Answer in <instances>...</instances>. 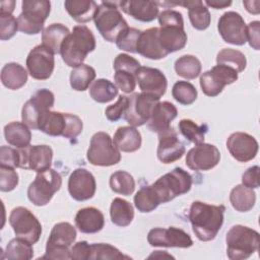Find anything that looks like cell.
<instances>
[{
	"label": "cell",
	"instance_id": "obj_5",
	"mask_svg": "<svg viewBox=\"0 0 260 260\" xmlns=\"http://www.w3.org/2000/svg\"><path fill=\"white\" fill-rule=\"evenodd\" d=\"M93 19L99 32L110 43L116 42L119 35L129 27L116 2L103 1L99 5Z\"/></svg>",
	"mask_w": 260,
	"mask_h": 260
},
{
	"label": "cell",
	"instance_id": "obj_55",
	"mask_svg": "<svg viewBox=\"0 0 260 260\" xmlns=\"http://www.w3.org/2000/svg\"><path fill=\"white\" fill-rule=\"evenodd\" d=\"M158 22L161 25H181L184 26L183 16L179 11L166 9L158 14Z\"/></svg>",
	"mask_w": 260,
	"mask_h": 260
},
{
	"label": "cell",
	"instance_id": "obj_10",
	"mask_svg": "<svg viewBox=\"0 0 260 260\" xmlns=\"http://www.w3.org/2000/svg\"><path fill=\"white\" fill-rule=\"evenodd\" d=\"M9 223L16 237L30 244H36L42 235V225L39 219L25 207L18 206L12 209L9 215Z\"/></svg>",
	"mask_w": 260,
	"mask_h": 260
},
{
	"label": "cell",
	"instance_id": "obj_54",
	"mask_svg": "<svg viewBox=\"0 0 260 260\" xmlns=\"http://www.w3.org/2000/svg\"><path fill=\"white\" fill-rule=\"evenodd\" d=\"M66 119H67V125H66V130L63 135L65 138H76L82 131L83 124L81 119L74 115V114H69L66 113Z\"/></svg>",
	"mask_w": 260,
	"mask_h": 260
},
{
	"label": "cell",
	"instance_id": "obj_26",
	"mask_svg": "<svg viewBox=\"0 0 260 260\" xmlns=\"http://www.w3.org/2000/svg\"><path fill=\"white\" fill-rule=\"evenodd\" d=\"M158 40L162 49L170 54L186 46L187 34L181 25H161L158 27Z\"/></svg>",
	"mask_w": 260,
	"mask_h": 260
},
{
	"label": "cell",
	"instance_id": "obj_61",
	"mask_svg": "<svg viewBox=\"0 0 260 260\" xmlns=\"http://www.w3.org/2000/svg\"><path fill=\"white\" fill-rule=\"evenodd\" d=\"M15 6V1H2L0 3V13L12 14Z\"/></svg>",
	"mask_w": 260,
	"mask_h": 260
},
{
	"label": "cell",
	"instance_id": "obj_49",
	"mask_svg": "<svg viewBox=\"0 0 260 260\" xmlns=\"http://www.w3.org/2000/svg\"><path fill=\"white\" fill-rule=\"evenodd\" d=\"M18 185V175L13 168L0 166V190L12 191Z\"/></svg>",
	"mask_w": 260,
	"mask_h": 260
},
{
	"label": "cell",
	"instance_id": "obj_52",
	"mask_svg": "<svg viewBox=\"0 0 260 260\" xmlns=\"http://www.w3.org/2000/svg\"><path fill=\"white\" fill-rule=\"evenodd\" d=\"M113 67L115 71L123 70L135 74L137 69L140 67V63L138 60L127 54H119L114 60Z\"/></svg>",
	"mask_w": 260,
	"mask_h": 260
},
{
	"label": "cell",
	"instance_id": "obj_25",
	"mask_svg": "<svg viewBox=\"0 0 260 260\" xmlns=\"http://www.w3.org/2000/svg\"><path fill=\"white\" fill-rule=\"evenodd\" d=\"M177 108L170 102H158L147 122V127L150 131L160 133L171 127V122L177 117Z\"/></svg>",
	"mask_w": 260,
	"mask_h": 260
},
{
	"label": "cell",
	"instance_id": "obj_59",
	"mask_svg": "<svg viewBox=\"0 0 260 260\" xmlns=\"http://www.w3.org/2000/svg\"><path fill=\"white\" fill-rule=\"evenodd\" d=\"M206 5L215 8V9H222L232 4V1H225V0H205L204 2Z\"/></svg>",
	"mask_w": 260,
	"mask_h": 260
},
{
	"label": "cell",
	"instance_id": "obj_32",
	"mask_svg": "<svg viewBox=\"0 0 260 260\" xmlns=\"http://www.w3.org/2000/svg\"><path fill=\"white\" fill-rule=\"evenodd\" d=\"M1 81L2 84L9 89H18L26 83L27 71L18 63H7L1 70Z\"/></svg>",
	"mask_w": 260,
	"mask_h": 260
},
{
	"label": "cell",
	"instance_id": "obj_2",
	"mask_svg": "<svg viewBox=\"0 0 260 260\" xmlns=\"http://www.w3.org/2000/svg\"><path fill=\"white\" fill-rule=\"evenodd\" d=\"M95 49V38L85 25H75L72 32L65 39L61 46L60 54L63 61L70 67L83 64L88 53Z\"/></svg>",
	"mask_w": 260,
	"mask_h": 260
},
{
	"label": "cell",
	"instance_id": "obj_15",
	"mask_svg": "<svg viewBox=\"0 0 260 260\" xmlns=\"http://www.w3.org/2000/svg\"><path fill=\"white\" fill-rule=\"evenodd\" d=\"M54 66V54L44 45L36 46L26 57L27 71L35 79H48L53 73Z\"/></svg>",
	"mask_w": 260,
	"mask_h": 260
},
{
	"label": "cell",
	"instance_id": "obj_23",
	"mask_svg": "<svg viewBox=\"0 0 260 260\" xmlns=\"http://www.w3.org/2000/svg\"><path fill=\"white\" fill-rule=\"evenodd\" d=\"M136 53L152 60H159L169 55L159 43L158 27H151L141 31L137 41Z\"/></svg>",
	"mask_w": 260,
	"mask_h": 260
},
{
	"label": "cell",
	"instance_id": "obj_1",
	"mask_svg": "<svg viewBox=\"0 0 260 260\" xmlns=\"http://www.w3.org/2000/svg\"><path fill=\"white\" fill-rule=\"evenodd\" d=\"M223 205H211L201 201L192 202L189 220L196 237L203 242L213 240L223 223Z\"/></svg>",
	"mask_w": 260,
	"mask_h": 260
},
{
	"label": "cell",
	"instance_id": "obj_56",
	"mask_svg": "<svg viewBox=\"0 0 260 260\" xmlns=\"http://www.w3.org/2000/svg\"><path fill=\"white\" fill-rule=\"evenodd\" d=\"M259 167L254 166L249 168L242 176V183L244 186L254 189L259 187Z\"/></svg>",
	"mask_w": 260,
	"mask_h": 260
},
{
	"label": "cell",
	"instance_id": "obj_40",
	"mask_svg": "<svg viewBox=\"0 0 260 260\" xmlns=\"http://www.w3.org/2000/svg\"><path fill=\"white\" fill-rule=\"evenodd\" d=\"M32 244L21 239L15 238L9 241L5 248V255L2 257L4 259H19V260H28L34 256V250L31 247Z\"/></svg>",
	"mask_w": 260,
	"mask_h": 260
},
{
	"label": "cell",
	"instance_id": "obj_18",
	"mask_svg": "<svg viewBox=\"0 0 260 260\" xmlns=\"http://www.w3.org/2000/svg\"><path fill=\"white\" fill-rule=\"evenodd\" d=\"M220 159L216 146L209 143H199L191 148L186 155V165L193 171H208L213 169Z\"/></svg>",
	"mask_w": 260,
	"mask_h": 260
},
{
	"label": "cell",
	"instance_id": "obj_24",
	"mask_svg": "<svg viewBox=\"0 0 260 260\" xmlns=\"http://www.w3.org/2000/svg\"><path fill=\"white\" fill-rule=\"evenodd\" d=\"M121 9L133 18L149 22L158 16V3L147 0H128L118 3Z\"/></svg>",
	"mask_w": 260,
	"mask_h": 260
},
{
	"label": "cell",
	"instance_id": "obj_30",
	"mask_svg": "<svg viewBox=\"0 0 260 260\" xmlns=\"http://www.w3.org/2000/svg\"><path fill=\"white\" fill-rule=\"evenodd\" d=\"M66 113L47 111L40 119L38 129L50 136H63L66 130Z\"/></svg>",
	"mask_w": 260,
	"mask_h": 260
},
{
	"label": "cell",
	"instance_id": "obj_27",
	"mask_svg": "<svg viewBox=\"0 0 260 260\" xmlns=\"http://www.w3.org/2000/svg\"><path fill=\"white\" fill-rule=\"evenodd\" d=\"M75 224L81 233L94 234L104 228L105 217L98 208L85 207L77 211Z\"/></svg>",
	"mask_w": 260,
	"mask_h": 260
},
{
	"label": "cell",
	"instance_id": "obj_8",
	"mask_svg": "<svg viewBox=\"0 0 260 260\" xmlns=\"http://www.w3.org/2000/svg\"><path fill=\"white\" fill-rule=\"evenodd\" d=\"M76 239V230L69 222L56 223L49 236L43 259H71L69 247Z\"/></svg>",
	"mask_w": 260,
	"mask_h": 260
},
{
	"label": "cell",
	"instance_id": "obj_31",
	"mask_svg": "<svg viewBox=\"0 0 260 260\" xmlns=\"http://www.w3.org/2000/svg\"><path fill=\"white\" fill-rule=\"evenodd\" d=\"M64 6L70 16L78 22H87L93 19L99 7L92 0H67Z\"/></svg>",
	"mask_w": 260,
	"mask_h": 260
},
{
	"label": "cell",
	"instance_id": "obj_37",
	"mask_svg": "<svg viewBox=\"0 0 260 260\" xmlns=\"http://www.w3.org/2000/svg\"><path fill=\"white\" fill-rule=\"evenodd\" d=\"M89 94L98 103H109L118 94V87L110 80L100 78L90 85Z\"/></svg>",
	"mask_w": 260,
	"mask_h": 260
},
{
	"label": "cell",
	"instance_id": "obj_35",
	"mask_svg": "<svg viewBox=\"0 0 260 260\" xmlns=\"http://www.w3.org/2000/svg\"><path fill=\"white\" fill-rule=\"evenodd\" d=\"M110 216L114 224L122 228L127 226L134 218L133 206L127 200L117 197L111 203Z\"/></svg>",
	"mask_w": 260,
	"mask_h": 260
},
{
	"label": "cell",
	"instance_id": "obj_6",
	"mask_svg": "<svg viewBox=\"0 0 260 260\" xmlns=\"http://www.w3.org/2000/svg\"><path fill=\"white\" fill-rule=\"evenodd\" d=\"M22 12L17 17L18 29L27 35L42 31L44 22L50 14L51 3L47 0H24L21 4Z\"/></svg>",
	"mask_w": 260,
	"mask_h": 260
},
{
	"label": "cell",
	"instance_id": "obj_28",
	"mask_svg": "<svg viewBox=\"0 0 260 260\" xmlns=\"http://www.w3.org/2000/svg\"><path fill=\"white\" fill-rule=\"evenodd\" d=\"M113 142L115 146L124 152H134L141 146V134L133 126L119 127L114 134Z\"/></svg>",
	"mask_w": 260,
	"mask_h": 260
},
{
	"label": "cell",
	"instance_id": "obj_43",
	"mask_svg": "<svg viewBox=\"0 0 260 260\" xmlns=\"http://www.w3.org/2000/svg\"><path fill=\"white\" fill-rule=\"evenodd\" d=\"M179 129L183 136L189 141L199 144L204 141L207 127L205 125H197L190 119H182L179 122Z\"/></svg>",
	"mask_w": 260,
	"mask_h": 260
},
{
	"label": "cell",
	"instance_id": "obj_41",
	"mask_svg": "<svg viewBox=\"0 0 260 260\" xmlns=\"http://www.w3.org/2000/svg\"><path fill=\"white\" fill-rule=\"evenodd\" d=\"M216 63L229 66L239 73L244 71L246 68L247 60L242 52L235 49L225 48L218 52L216 56Z\"/></svg>",
	"mask_w": 260,
	"mask_h": 260
},
{
	"label": "cell",
	"instance_id": "obj_39",
	"mask_svg": "<svg viewBox=\"0 0 260 260\" xmlns=\"http://www.w3.org/2000/svg\"><path fill=\"white\" fill-rule=\"evenodd\" d=\"M201 62L193 55H183L175 62V71L179 76L194 79L201 73Z\"/></svg>",
	"mask_w": 260,
	"mask_h": 260
},
{
	"label": "cell",
	"instance_id": "obj_21",
	"mask_svg": "<svg viewBox=\"0 0 260 260\" xmlns=\"http://www.w3.org/2000/svg\"><path fill=\"white\" fill-rule=\"evenodd\" d=\"M226 147L231 155L241 162L252 160L258 152V142L245 132L232 133L226 140Z\"/></svg>",
	"mask_w": 260,
	"mask_h": 260
},
{
	"label": "cell",
	"instance_id": "obj_51",
	"mask_svg": "<svg viewBox=\"0 0 260 260\" xmlns=\"http://www.w3.org/2000/svg\"><path fill=\"white\" fill-rule=\"evenodd\" d=\"M128 101H129L128 96L120 95L118 101L114 105H111L106 109L105 114H106L107 119L111 122H116L120 118H122L127 109Z\"/></svg>",
	"mask_w": 260,
	"mask_h": 260
},
{
	"label": "cell",
	"instance_id": "obj_47",
	"mask_svg": "<svg viewBox=\"0 0 260 260\" xmlns=\"http://www.w3.org/2000/svg\"><path fill=\"white\" fill-rule=\"evenodd\" d=\"M141 31L134 27L124 29L116 40V45L119 49L130 53H136L137 41Z\"/></svg>",
	"mask_w": 260,
	"mask_h": 260
},
{
	"label": "cell",
	"instance_id": "obj_46",
	"mask_svg": "<svg viewBox=\"0 0 260 260\" xmlns=\"http://www.w3.org/2000/svg\"><path fill=\"white\" fill-rule=\"evenodd\" d=\"M89 260L92 259H130V257L123 255L117 248L110 244L94 243L90 245Z\"/></svg>",
	"mask_w": 260,
	"mask_h": 260
},
{
	"label": "cell",
	"instance_id": "obj_20",
	"mask_svg": "<svg viewBox=\"0 0 260 260\" xmlns=\"http://www.w3.org/2000/svg\"><path fill=\"white\" fill-rule=\"evenodd\" d=\"M96 183L93 175L82 168L74 170L68 180V191L71 197L77 201L88 200L93 197Z\"/></svg>",
	"mask_w": 260,
	"mask_h": 260
},
{
	"label": "cell",
	"instance_id": "obj_12",
	"mask_svg": "<svg viewBox=\"0 0 260 260\" xmlns=\"http://www.w3.org/2000/svg\"><path fill=\"white\" fill-rule=\"evenodd\" d=\"M128 99V106L123 117L133 127L147 123L154 106L159 102V99L144 92L133 93Z\"/></svg>",
	"mask_w": 260,
	"mask_h": 260
},
{
	"label": "cell",
	"instance_id": "obj_19",
	"mask_svg": "<svg viewBox=\"0 0 260 260\" xmlns=\"http://www.w3.org/2000/svg\"><path fill=\"white\" fill-rule=\"evenodd\" d=\"M136 81L142 92L160 99L167 90L168 82L165 74L152 67L140 66L135 73Z\"/></svg>",
	"mask_w": 260,
	"mask_h": 260
},
{
	"label": "cell",
	"instance_id": "obj_4",
	"mask_svg": "<svg viewBox=\"0 0 260 260\" xmlns=\"http://www.w3.org/2000/svg\"><path fill=\"white\" fill-rule=\"evenodd\" d=\"M191 186L192 177L182 168H175L150 185L159 203H167L175 197L189 192Z\"/></svg>",
	"mask_w": 260,
	"mask_h": 260
},
{
	"label": "cell",
	"instance_id": "obj_58",
	"mask_svg": "<svg viewBox=\"0 0 260 260\" xmlns=\"http://www.w3.org/2000/svg\"><path fill=\"white\" fill-rule=\"evenodd\" d=\"M259 31H260V22L258 20L251 21L247 26V41L249 42L250 46L255 50H259L260 48Z\"/></svg>",
	"mask_w": 260,
	"mask_h": 260
},
{
	"label": "cell",
	"instance_id": "obj_7",
	"mask_svg": "<svg viewBox=\"0 0 260 260\" xmlns=\"http://www.w3.org/2000/svg\"><path fill=\"white\" fill-rule=\"evenodd\" d=\"M62 178L59 173L52 169L39 172L36 179L29 184L27 197L31 203L37 206L48 204L54 194L60 190Z\"/></svg>",
	"mask_w": 260,
	"mask_h": 260
},
{
	"label": "cell",
	"instance_id": "obj_44",
	"mask_svg": "<svg viewBox=\"0 0 260 260\" xmlns=\"http://www.w3.org/2000/svg\"><path fill=\"white\" fill-rule=\"evenodd\" d=\"M134 204L140 212H150L154 210L160 203L154 195L150 185L144 186L134 196Z\"/></svg>",
	"mask_w": 260,
	"mask_h": 260
},
{
	"label": "cell",
	"instance_id": "obj_57",
	"mask_svg": "<svg viewBox=\"0 0 260 260\" xmlns=\"http://www.w3.org/2000/svg\"><path fill=\"white\" fill-rule=\"evenodd\" d=\"M89 254H90V245L85 241H81V242L76 243L70 249L71 259L88 260Z\"/></svg>",
	"mask_w": 260,
	"mask_h": 260
},
{
	"label": "cell",
	"instance_id": "obj_22",
	"mask_svg": "<svg viewBox=\"0 0 260 260\" xmlns=\"http://www.w3.org/2000/svg\"><path fill=\"white\" fill-rule=\"evenodd\" d=\"M158 140L156 154L162 164H172L180 159L185 153V146L179 140L174 128L170 127L158 133Z\"/></svg>",
	"mask_w": 260,
	"mask_h": 260
},
{
	"label": "cell",
	"instance_id": "obj_3",
	"mask_svg": "<svg viewBox=\"0 0 260 260\" xmlns=\"http://www.w3.org/2000/svg\"><path fill=\"white\" fill-rule=\"evenodd\" d=\"M225 243L228 257L231 260H243L258 251L260 236L251 228L236 224L228 232Z\"/></svg>",
	"mask_w": 260,
	"mask_h": 260
},
{
	"label": "cell",
	"instance_id": "obj_45",
	"mask_svg": "<svg viewBox=\"0 0 260 260\" xmlns=\"http://www.w3.org/2000/svg\"><path fill=\"white\" fill-rule=\"evenodd\" d=\"M172 95L178 103L188 106L193 104L197 99V89L192 83L180 80L174 84Z\"/></svg>",
	"mask_w": 260,
	"mask_h": 260
},
{
	"label": "cell",
	"instance_id": "obj_9",
	"mask_svg": "<svg viewBox=\"0 0 260 260\" xmlns=\"http://www.w3.org/2000/svg\"><path fill=\"white\" fill-rule=\"evenodd\" d=\"M86 157L91 165L100 167H111L121 160L120 151L111 136L103 131L92 135Z\"/></svg>",
	"mask_w": 260,
	"mask_h": 260
},
{
	"label": "cell",
	"instance_id": "obj_13",
	"mask_svg": "<svg viewBox=\"0 0 260 260\" xmlns=\"http://www.w3.org/2000/svg\"><path fill=\"white\" fill-rule=\"evenodd\" d=\"M237 79L238 72L236 70L229 66L217 64L201 74L200 86L206 95L216 96L222 91L225 85L234 83Z\"/></svg>",
	"mask_w": 260,
	"mask_h": 260
},
{
	"label": "cell",
	"instance_id": "obj_34",
	"mask_svg": "<svg viewBox=\"0 0 260 260\" xmlns=\"http://www.w3.org/2000/svg\"><path fill=\"white\" fill-rule=\"evenodd\" d=\"M4 136L6 141L16 148H24L29 145L31 133L24 123L11 122L4 127Z\"/></svg>",
	"mask_w": 260,
	"mask_h": 260
},
{
	"label": "cell",
	"instance_id": "obj_50",
	"mask_svg": "<svg viewBox=\"0 0 260 260\" xmlns=\"http://www.w3.org/2000/svg\"><path fill=\"white\" fill-rule=\"evenodd\" d=\"M114 80L116 86L125 93H130L135 89L136 78L135 74L133 73L123 70H116L114 74Z\"/></svg>",
	"mask_w": 260,
	"mask_h": 260
},
{
	"label": "cell",
	"instance_id": "obj_48",
	"mask_svg": "<svg viewBox=\"0 0 260 260\" xmlns=\"http://www.w3.org/2000/svg\"><path fill=\"white\" fill-rule=\"evenodd\" d=\"M18 29L17 19L8 13H0V39L6 41L11 39Z\"/></svg>",
	"mask_w": 260,
	"mask_h": 260
},
{
	"label": "cell",
	"instance_id": "obj_53",
	"mask_svg": "<svg viewBox=\"0 0 260 260\" xmlns=\"http://www.w3.org/2000/svg\"><path fill=\"white\" fill-rule=\"evenodd\" d=\"M0 166L10 167V168H18L19 166V151L18 149L9 147V146H1L0 148Z\"/></svg>",
	"mask_w": 260,
	"mask_h": 260
},
{
	"label": "cell",
	"instance_id": "obj_36",
	"mask_svg": "<svg viewBox=\"0 0 260 260\" xmlns=\"http://www.w3.org/2000/svg\"><path fill=\"white\" fill-rule=\"evenodd\" d=\"M230 201L232 206L240 212H247L251 210L256 201V194L253 189L244 186L243 184L234 187L230 194Z\"/></svg>",
	"mask_w": 260,
	"mask_h": 260
},
{
	"label": "cell",
	"instance_id": "obj_38",
	"mask_svg": "<svg viewBox=\"0 0 260 260\" xmlns=\"http://www.w3.org/2000/svg\"><path fill=\"white\" fill-rule=\"evenodd\" d=\"M95 78V70L86 64L75 67L70 73V85L78 91L86 90Z\"/></svg>",
	"mask_w": 260,
	"mask_h": 260
},
{
	"label": "cell",
	"instance_id": "obj_16",
	"mask_svg": "<svg viewBox=\"0 0 260 260\" xmlns=\"http://www.w3.org/2000/svg\"><path fill=\"white\" fill-rule=\"evenodd\" d=\"M19 166L24 170L43 172L50 169L53 158V150L49 145H28L18 148Z\"/></svg>",
	"mask_w": 260,
	"mask_h": 260
},
{
	"label": "cell",
	"instance_id": "obj_60",
	"mask_svg": "<svg viewBox=\"0 0 260 260\" xmlns=\"http://www.w3.org/2000/svg\"><path fill=\"white\" fill-rule=\"evenodd\" d=\"M243 4L245 5L247 11L250 12V13L258 14L259 11H260V8H259L260 2L258 0H256V1H244Z\"/></svg>",
	"mask_w": 260,
	"mask_h": 260
},
{
	"label": "cell",
	"instance_id": "obj_29",
	"mask_svg": "<svg viewBox=\"0 0 260 260\" xmlns=\"http://www.w3.org/2000/svg\"><path fill=\"white\" fill-rule=\"evenodd\" d=\"M174 5H182L188 8L189 19L192 26L198 30L206 29L211 20L210 13L204 3L200 0H193V1H183L174 3Z\"/></svg>",
	"mask_w": 260,
	"mask_h": 260
},
{
	"label": "cell",
	"instance_id": "obj_42",
	"mask_svg": "<svg viewBox=\"0 0 260 260\" xmlns=\"http://www.w3.org/2000/svg\"><path fill=\"white\" fill-rule=\"evenodd\" d=\"M111 189L122 195H131L135 189V181L133 177L125 171H117L110 177Z\"/></svg>",
	"mask_w": 260,
	"mask_h": 260
},
{
	"label": "cell",
	"instance_id": "obj_17",
	"mask_svg": "<svg viewBox=\"0 0 260 260\" xmlns=\"http://www.w3.org/2000/svg\"><path fill=\"white\" fill-rule=\"evenodd\" d=\"M147 241L153 247L189 248L193 245L191 237L182 229L175 226L150 230L147 235Z\"/></svg>",
	"mask_w": 260,
	"mask_h": 260
},
{
	"label": "cell",
	"instance_id": "obj_33",
	"mask_svg": "<svg viewBox=\"0 0 260 260\" xmlns=\"http://www.w3.org/2000/svg\"><path fill=\"white\" fill-rule=\"evenodd\" d=\"M69 34L68 27L62 23L50 24L43 30L42 45L47 47L53 54H59L61 46Z\"/></svg>",
	"mask_w": 260,
	"mask_h": 260
},
{
	"label": "cell",
	"instance_id": "obj_11",
	"mask_svg": "<svg viewBox=\"0 0 260 260\" xmlns=\"http://www.w3.org/2000/svg\"><path fill=\"white\" fill-rule=\"evenodd\" d=\"M55 102V96L49 89L43 88L35 92V94L23 105L21 110L22 122L32 129H38L41 117L49 111Z\"/></svg>",
	"mask_w": 260,
	"mask_h": 260
},
{
	"label": "cell",
	"instance_id": "obj_14",
	"mask_svg": "<svg viewBox=\"0 0 260 260\" xmlns=\"http://www.w3.org/2000/svg\"><path fill=\"white\" fill-rule=\"evenodd\" d=\"M217 29L226 43L242 46L247 42V25L238 12H224L219 17Z\"/></svg>",
	"mask_w": 260,
	"mask_h": 260
}]
</instances>
